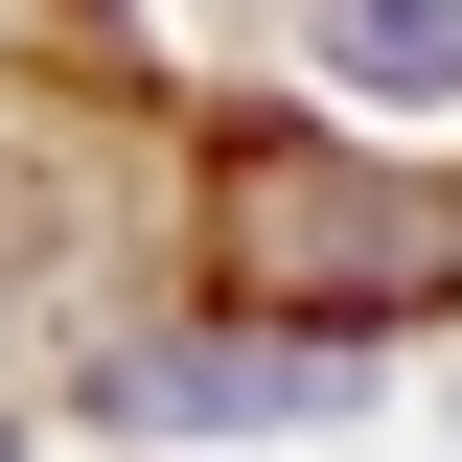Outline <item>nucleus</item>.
Masks as SVG:
<instances>
[{
  "label": "nucleus",
  "instance_id": "f257e3e1",
  "mask_svg": "<svg viewBox=\"0 0 462 462\" xmlns=\"http://www.w3.org/2000/svg\"><path fill=\"white\" fill-rule=\"evenodd\" d=\"M208 254H231V300H278V324H370V300L462 278V185H370V162H324V139H231L208 162Z\"/></svg>",
  "mask_w": 462,
  "mask_h": 462
},
{
  "label": "nucleus",
  "instance_id": "7ed1b4c3",
  "mask_svg": "<svg viewBox=\"0 0 462 462\" xmlns=\"http://www.w3.org/2000/svg\"><path fill=\"white\" fill-rule=\"evenodd\" d=\"M324 69L393 93V116H439V93H462V0H324Z\"/></svg>",
  "mask_w": 462,
  "mask_h": 462
},
{
  "label": "nucleus",
  "instance_id": "f03ea898",
  "mask_svg": "<svg viewBox=\"0 0 462 462\" xmlns=\"http://www.w3.org/2000/svg\"><path fill=\"white\" fill-rule=\"evenodd\" d=\"M346 393H370V346H116V416L139 439H300Z\"/></svg>",
  "mask_w": 462,
  "mask_h": 462
}]
</instances>
